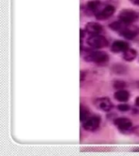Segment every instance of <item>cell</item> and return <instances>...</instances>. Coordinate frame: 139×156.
<instances>
[{
	"label": "cell",
	"instance_id": "cell-1",
	"mask_svg": "<svg viewBox=\"0 0 139 156\" xmlns=\"http://www.w3.org/2000/svg\"><path fill=\"white\" fill-rule=\"evenodd\" d=\"M84 60L88 63H94L95 64H105L109 60V55L107 52L102 51H94L89 52L84 57Z\"/></svg>",
	"mask_w": 139,
	"mask_h": 156
},
{
	"label": "cell",
	"instance_id": "cell-2",
	"mask_svg": "<svg viewBox=\"0 0 139 156\" xmlns=\"http://www.w3.org/2000/svg\"><path fill=\"white\" fill-rule=\"evenodd\" d=\"M86 43L90 48L93 49H102L106 48L109 46V41L104 36L101 34L99 35H94L90 36L86 41Z\"/></svg>",
	"mask_w": 139,
	"mask_h": 156
},
{
	"label": "cell",
	"instance_id": "cell-3",
	"mask_svg": "<svg viewBox=\"0 0 139 156\" xmlns=\"http://www.w3.org/2000/svg\"><path fill=\"white\" fill-rule=\"evenodd\" d=\"M101 124V117L98 115H90L87 119L82 122L83 129L88 132L96 131Z\"/></svg>",
	"mask_w": 139,
	"mask_h": 156
},
{
	"label": "cell",
	"instance_id": "cell-4",
	"mask_svg": "<svg viewBox=\"0 0 139 156\" xmlns=\"http://www.w3.org/2000/svg\"><path fill=\"white\" fill-rule=\"evenodd\" d=\"M119 20L126 24H132L138 20V13L132 9H123L119 13Z\"/></svg>",
	"mask_w": 139,
	"mask_h": 156
},
{
	"label": "cell",
	"instance_id": "cell-5",
	"mask_svg": "<svg viewBox=\"0 0 139 156\" xmlns=\"http://www.w3.org/2000/svg\"><path fill=\"white\" fill-rule=\"evenodd\" d=\"M116 12V7L112 4H107L102 6L98 11L94 14V16L98 20H106L114 15Z\"/></svg>",
	"mask_w": 139,
	"mask_h": 156
},
{
	"label": "cell",
	"instance_id": "cell-6",
	"mask_svg": "<svg viewBox=\"0 0 139 156\" xmlns=\"http://www.w3.org/2000/svg\"><path fill=\"white\" fill-rule=\"evenodd\" d=\"M94 105L98 109L104 112H111L114 107L113 102L111 101L108 97L98 98L95 99Z\"/></svg>",
	"mask_w": 139,
	"mask_h": 156
},
{
	"label": "cell",
	"instance_id": "cell-7",
	"mask_svg": "<svg viewBox=\"0 0 139 156\" xmlns=\"http://www.w3.org/2000/svg\"><path fill=\"white\" fill-rule=\"evenodd\" d=\"M132 24H127L119 34L127 40H133L139 34V27L131 26Z\"/></svg>",
	"mask_w": 139,
	"mask_h": 156
},
{
	"label": "cell",
	"instance_id": "cell-8",
	"mask_svg": "<svg viewBox=\"0 0 139 156\" xmlns=\"http://www.w3.org/2000/svg\"><path fill=\"white\" fill-rule=\"evenodd\" d=\"M115 126L120 131H129L133 127V122L127 117H119L114 119Z\"/></svg>",
	"mask_w": 139,
	"mask_h": 156
},
{
	"label": "cell",
	"instance_id": "cell-9",
	"mask_svg": "<svg viewBox=\"0 0 139 156\" xmlns=\"http://www.w3.org/2000/svg\"><path fill=\"white\" fill-rule=\"evenodd\" d=\"M85 30L89 35L94 36V35H99L102 34V32L103 31V28L102 24H100L99 23L91 21L88 22L87 24H85Z\"/></svg>",
	"mask_w": 139,
	"mask_h": 156
},
{
	"label": "cell",
	"instance_id": "cell-10",
	"mask_svg": "<svg viewBox=\"0 0 139 156\" xmlns=\"http://www.w3.org/2000/svg\"><path fill=\"white\" fill-rule=\"evenodd\" d=\"M129 48V44L125 41H115L111 45V51L115 54L123 53Z\"/></svg>",
	"mask_w": 139,
	"mask_h": 156
},
{
	"label": "cell",
	"instance_id": "cell-11",
	"mask_svg": "<svg viewBox=\"0 0 139 156\" xmlns=\"http://www.w3.org/2000/svg\"><path fill=\"white\" fill-rule=\"evenodd\" d=\"M102 6V2L100 0H90L85 5V8L89 13L94 15Z\"/></svg>",
	"mask_w": 139,
	"mask_h": 156
},
{
	"label": "cell",
	"instance_id": "cell-12",
	"mask_svg": "<svg viewBox=\"0 0 139 156\" xmlns=\"http://www.w3.org/2000/svg\"><path fill=\"white\" fill-rule=\"evenodd\" d=\"M129 97H130V94L128 90H124V89L118 90L114 94L115 99L120 102H126L127 101H129Z\"/></svg>",
	"mask_w": 139,
	"mask_h": 156
},
{
	"label": "cell",
	"instance_id": "cell-13",
	"mask_svg": "<svg viewBox=\"0 0 139 156\" xmlns=\"http://www.w3.org/2000/svg\"><path fill=\"white\" fill-rule=\"evenodd\" d=\"M137 51L135 49L129 47L127 51L123 52L122 57L127 62H132V61H134L137 58Z\"/></svg>",
	"mask_w": 139,
	"mask_h": 156
},
{
	"label": "cell",
	"instance_id": "cell-14",
	"mask_svg": "<svg viewBox=\"0 0 139 156\" xmlns=\"http://www.w3.org/2000/svg\"><path fill=\"white\" fill-rule=\"evenodd\" d=\"M112 71L117 75H124L128 72V68L122 63H116L112 65Z\"/></svg>",
	"mask_w": 139,
	"mask_h": 156
},
{
	"label": "cell",
	"instance_id": "cell-15",
	"mask_svg": "<svg viewBox=\"0 0 139 156\" xmlns=\"http://www.w3.org/2000/svg\"><path fill=\"white\" fill-rule=\"evenodd\" d=\"M127 24L123 23L121 20H115V21L112 22V23H110L109 24V28L110 29H112V31L116 32V33H119V32L123 30L124 27L126 26Z\"/></svg>",
	"mask_w": 139,
	"mask_h": 156
},
{
	"label": "cell",
	"instance_id": "cell-16",
	"mask_svg": "<svg viewBox=\"0 0 139 156\" xmlns=\"http://www.w3.org/2000/svg\"><path fill=\"white\" fill-rule=\"evenodd\" d=\"M80 121L83 122L84 120L87 119L88 117L90 115V110L88 109L87 107L85 106H83L81 105L80 106Z\"/></svg>",
	"mask_w": 139,
	"mask_h": 156
},
{
	"label": "cell",
	"instance_id": "cell-17",
	"mask_svg": "<svg viewBox=\"0 0 139 156\" xmlns=\"http://www.w3.org/2000/svg\"><path fill=\"white\" fill-rule=\"evenodd\" d=\"M113 86H114L115 89L118 90H123L127 86V83L124 80H116L114 83H113Z\"/></svg>",
	"mask_w": 139,
	"mask_h": 156
},
{
	"label": "cell",
	"instance_id": "cell-18",
	"mask_svg": "<svg viewBox=\"0 0 139 156\" xmlns=\"http://www.w3.org/2000/svg\"><path fill=\"white\" fill-rule=\"evenodd\" d=\"M117 109L121 112H129V110H130V106L129 104H126V103H121V104L117 106Z\"/></svg>",
	"mask_w": 139,
	"mask_h": 156
},
{
	"label": "cell",
	"instance_id": "cell-19",
	"mask_svg": "<svg viewBox=\"0 0 139 156\" xmlns=\"http://www.w3.org/2000/svg\"><path fill=\"white\" fill-rule=\"evenodd\" d=\"M129 1L134 6H139V0H129Z\"/></svg>",
	"mask_w": 139,
	"mask_h": 156
},
{
	"label": "cell",
	"instance_id": "cell-20",
	"mask_svg": "<svg viewBox=\"0 0 139 156\" xmlns=\"http://www.w3.org/2000/svg\"><path fill=\"white\" fill-rule=\"evenodd\" d=\"M133 132H134V133L136 134V135H137V136H139V125L138 126L135 127V128L133 129Z\"/></svg>",
	"mask_w": 139,
	"mask_h": 156
},
{
	"label": "cell",
	"instance_id": "cell-21",
	"mask_svg": "<svg viewBox=\"0 0 139 156\" xmlns=\"http://www.w3.org/2000/svg\"><path fill=\"white\" fill-rule=\"evenodd\" d=\"M134 103H135V105H136L137 107H139V96L136 98V99L134 101Z\"/></svg>",
	"mask_w": 139,
	"mask_h": 156
}]
</instances>
